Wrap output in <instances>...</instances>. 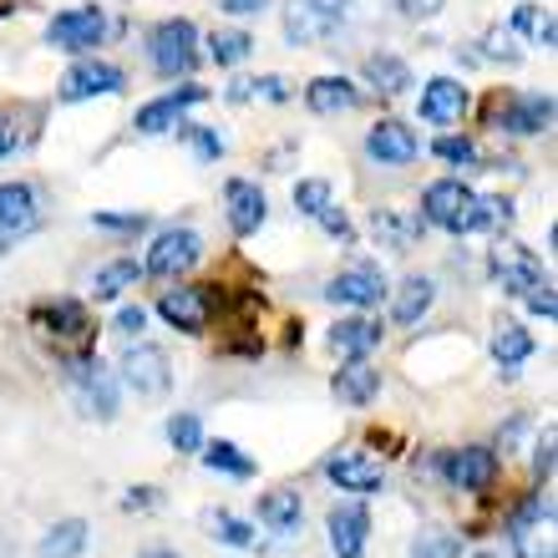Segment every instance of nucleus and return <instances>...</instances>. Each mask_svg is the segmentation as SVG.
<instances>
[{"label": "nucleus", "mask_w": 558, "mask_h": 558, "mask_svg": "<svg viewBox=\"0 0 558 558\" xmlns=\"http://www.w3.org/2000/svg\"><path fill=\"white\" fill-rule=\"evenodd\" d=\"M508 214H513L508 198H477L462 178H437L422 193V219L447 229V234H483V229L508 223Z\"/></svg>", "instance_id": "nucleus-1"}, {"label": "nucleus", "mask_w": 558, "mask_h": 558, "mask_svg": "<svg viewBox=\"0 0 558 558\" xmlns=\"http://www.w3.org/2000/svg\"><path fill=\"white\" fill-rule=\"evenodd\" d=\"M158 315L173 325V330H183V336H204L208 315H214V294H208V284H183V290H168L158 300Z\"/></svg>", "instance_id": "nucleus-8"}, {"label": "nucleus", "mask_w": 558, "mask_h": 558, "mask_svg": "<svg viewBox=\"0 0 558 558\" xmlns=\"http://www.w3.org/2000/svg\"><path fill=\"white\" fill-rule=\"evenodd\" d=\"M416 153H422L416 133L407 128V122H397V118L376 122V128L366 133V158L381 162V168H407V162H416Z\"/></svg>", "instance_id": "nucleus-14"}, {"label": "nucleus", "mask_w": 558, "mask_h": 558, "mask_svg": "<svg viewBox=\"0 0 558 558\" xmlns=\"http://www.w3.org/2000/svg\"><path fill=\"white\" fill-rule=\"evenodd\" d=\"M513 31H523L533 46H554V11H544L538 0H523L513 11Z\"/></svg>", "instance_id": "nucleus-34"}, {"label": "nucleus", "mask_w": 558, "mask_h": 558, "mask_svg": "<svg viewBox=\"0 0 558 558\" xmlns=\"http://www.w3.org/2000/svg\"><path fill=\"white\" fill-rule=\"evenodd\" d=\"M208 92L204 87H178V92H162V97H153V102L147 107H137V133H147V137H158V133H173L178 122H183V112H189V107H198L204 102Z\"/></svg>", "instance_id": "nucleus-11"}, {"label": "nucleus", "mask_w": 558, "mask_h": 558, "mask_svg": "<svg viewBox=\"0 0 558 558\" xmlns=\"http://www.w3.org/2000/svg\"><path fill=\"white\" fill-rule=\"evenodd\" d=\"M533 351H538V340H533L518 320H502L498 325V336H493V361H498L502 376H518V366H523Z\"/></svg>", "instance_id": "nucleus-26"}, {"label": "nucleus", "mask_w": 558, "mask_h": 558, "mask_svg": "<svg viewBox=\"0 0 558 558\" xmlns=\"http://www.w3.org/2000/svg\"><path fill=\"white\" fill-rule=\"evenodd\" d=\"M128 87L122 66L112 61H76L72 72L61 76V102H87V97H118Z\"/></svg>", "instance_id": "nucleus-9"}, {"label": "nucleus", "mask_w": 558, "mask_h": 558, "mask_svg": "<svg viewBox=\"0 0 558 558\" xmlns=\"http://www.w3.org/2000/svg\"><path fill=\"white\" fill-rule=\"evenodd\" d=\"M36 223V189L31 183H0V234L15 239Z\"/></svg>", "instance_id": "nucleus-24"}, {"label": "nucleus", "mask_w": 558, "mask_h": 558, "mask_svg": "<svg viewBox=\"0 0 558 558\" xmlns=\"http://www.w3.org/2000/svg\"><path fill=\"white\" fill-rule=\"evenodd\" d=\"M462 107H468V87L452 82V76H432L422 87V122L432 128H447V122L462 118Z\"/></svg>", "instance_id": "nucleus-19"}, {"label": "nucleus", "mask_w": 558, "mask_h": 558, "mask_svg": "<svg viewBox=\"0 0 558 558\" xmlns=\"http://www.w3.org/2000/svg\"><path fill=\"white\" fill-rule=\"evenodd\" d=\"M122 386L137 391L143 401H158L168 397V386H173V366H168V351L153 345V340H137L122 351Z\"/></svg>", "instance_id": "nucleus-4"}, {"label": "nucleus", "mask_w": 558, "mask_h": 558, "mask_svg": "<svg viewBox=\"0 0 558 558\" xmlns=\"http://www.w3.org/2000/svg\"><path fill=\"white\" fill-rule=\"evenodd\" d=\"M143 325H147V310L143 305H122L118 320H112V330H118V336H137Z\"/></svg>", "instance_id": "nucleus-43"}, {"label": "nucleus", "mask_w": 558, "mask_h": 558, "mask_svg": "<svg viewBox=\"0 0 558 558\" xmlns=\"http://www.w3.org/2000/svg\"><path fill=\"white\" fill-rule=\"evenodd\" d=\"M87 548V523L82 518H66L57 529L41 533V544H36V558H76Z\"/></svg>", "instance_id": "nucleus-29"}, {"label": "nucleus", "mask_w": 558, "mask_h": 558, "mask_svg": "<svg viewBox=\"0 0 558 558\" xmlns=\"http://www.w3.org/2000/svg\"><path fill=\"white\" fill-rule=\"evenodd\" d=\"M137 279H143V265H137V259H112V265H102L92 275V294H97V300H118L122 290H133Z\"/></svg>", "instance_id": "nucleus-31"}, {"label": "nucleus", "mask_w": 558, "mask_h": 558, "mask_svg": "<svg viewBox=\"0 0 558 558\" xmlns=\"http://www.w3.org/2000/svg\"><path fill=\"white\" fill-rule=\"evenodd\" d=\"M498 122L508 128L513 137H538L554 128V97L548 92H523V97H513V102L498 112Z\"/></svg>", "instance_id": "nucleus-18"}, {"label": "nucleus", "mask_w": 558, "mask_h": 558, "mask_svg": "<svg viewBox=\"0 0 558 558\" xmlns=\"http://www.w3.org/2000/svg\"><path fill=\"white\" fill-rule=\"evenodd\" d=\"M147 61H153V72L158 76H189L193 61H198V26H193L189 15H168L158 26L147 31Z\"/></svg>", "instance_id": "nucleus-2"}, {"label": "nucleus", "mask_w": 558, "mask_h": 558, "mask_svg": "<svg viewBox=\"0 0 558 558\" xmlns=\"http://www.w3.org/2000/svg\"><path fill=\"white\" fill-rule=\"evenodd\" d=\"M31 325H36L41 336H51V340H66V345L92 336L87 310L76 305V300H46V305L31 310Z\"/></svg>", "instance_id": "nucleus-17"}, {"label": "nucleus", "mask_w": 558, "mask_h": 558, "mask_svg": "<svg viewBox=\"0 0 558 558\" xmlns=\"http://www.w3.org/2000/svg\"><path fill=\"white\" fill-rule=\"evenodd\" d=\"M477 558H502V554H477Z\"/></svg>", "instance_id": "nucleus-51"}, {"label": "nucleus", "mask_w": 558, "mask_h": 558, "mask_svg": "<svg viewBox=\"0 0 558 558\" xmlns=\"http://www.w3.org/2000/svg\"><path fill=\"white\" fill-rule=\"evenodd\" d=\"M441 477L452 487H462V493H483V487H493V477H498V452H493V447L447 452L441 457Z\"/></svg>", "instance_id": "nucleus-12"}, {"label": "nucleus", "mask_w": 558, "mask_h": 558, "mask_svg": "<svg viewBox=\"0 0 558 558\" xmlns=\"http://www.w3.org/2000/svg\"><path fill=\"white\" fill-rule=\"evenodd\" d=\"M498 279H502V290L518 294V300H523V294H533V290H544V284H548L544 265H538L533 254H523V250H518L513 259H508V265L498 259Z\"/></svg>", "instance_id": "nucleus-28"}, {"label": "nucleus", "mask_w": 558, "mask_h": 558, "mask_svg": "<svg viewBox=\"0 0 558 558\" xmlns=\"http://www.w3.org/2000/svg\"><path fill=\"white\" fill-rule=\"evenodd\" d=\"M325 204H330V183H325V178H300V183H294V208H300L305 219H315Z\"/></svg>", "instance_id": "nucleus-38"}, {"label": "nucleus", "mask_w": 558, "mask_h": 558, "mask_svg": "<svg viewBox=\"0 0 558 558\" xmlns=\"http://www.w3.org/2000/svg\"><path fill=\"white\" fill-rule=\"evenodd\" d=\"M305 102H310V112L336 118V112H351V107L361 102V92H355L351 76H315L305 87Z\"/></svg>", "instance_id": "nucleus-23"}, {"label": "nucleus", "mask_w": 558, "mask_h": 558, "mask_svg": "<svg viewBox=\"0 0 558 558\" xmlns=\"http://www.w3.org/2000/svg\"><path fill=\"white\" fill-rule=\"evenodd\" d=\"M128 513H147V508H158V487H133L128 498H122Z\"/></svg>", "instance_id": "nucleus-45"}, {"label": "nucleus", "mask_w": 558, "mask_h": 558, "mask_svg": "<svg viewBox=\"0 0 558 558\" xmlns=\"http://www.w3.org/2000/svg\"><path fill=\"white\" fill-rule=\"evenodd\" d=\"M381 325L366 320V315H351V320H336L330 325V351L345 355V361H366L376 345H381Z\"/></svg>", "instance_id": "nucleus-20"}, {"label": "nucleus", "mask_w": 558, "mask_h": 558, "mask_svg": "<svg viewBox=\"0 0 558 558\" xmlns=\"http://www.w3.org/2000/svg\"><path fill=\"white\" fill-rule=\"evenodd\" d=\"M223 208H229V229H234L239 239L259 234V223L269 219L265 189L250 183V178H229V183H223Z\"/></svg>", "instance_id": "nucleus-13"}, {"label": "nucleus", "mask_w": 558, "mask_h": 558, "mask_svg": "<svg viewBox=\"0 0 558 558\" xmlns=\"http://www.w3.org/2000/svg\"><path fill=\"white\" fill-rule=\"evenodd\" d=\"M401 15H412V21H422V15H437L441 11V0H397Z\"/></svg>", "instance_id": "nucleus-47"}, {"label": "nucleus", "mask_w": 558, "mask_h": 558, "mask_svg": "<svg viewBox=\"0 0 558 558\" xmlns=\"http://www.w3.org/2000/svg\"><path fill=\"white\" fill-rule=\"evenodd\" d=\"M366 82L376 92H386V97H401V92L412 87V66L401 57H371L366 61Z\"/></svg>", "instance_id": "nucleus-32"}, {"label": "nucleus", "mask_w": 558, "mask_h": 558, "mask_svg": "<svg viewBox=\"0 0 558 558\" xmlns=\"http://www.w3.org/2000/svg\"><path fill=\"white\" fill-rule=\"evenodd\" d=\"M330 391H336V401H345V407H371L376 391H381V371H371L366 361H351L345 371H336Z\"/></svg>", "instance_id": "nucleus-25"}, {"label": "nucleus", "mask_w": 558, "mask_h": 558, "mask_svg": "<svg viewBox=\"0 0 558 558\" xmlns=\"http://www.w3.org/2000/svg\"><path fill=\"white\" fill-rule=\"evenodd\" d=\"M198 457H204L208 472H223V477H254V457L244 452V447H234V441H204Z\"/></svg>", "instance_id": "nucleus-30"}, {"label": "nucleus", "mask_w": 558, "mask_h": 558, "mask_svg": "<svg viewBox=\"0 0 558 558\" xmlns=\"http://www.w3.org/2000/svg\"><path fill=\"white\" fill-rule=\"evenodd\" d=\"M137 558H183V554H173V548H147V554H137Z\"/></svg>", "instance_id": "nucleus-50"}, {"label": "nucleus", "mask_w": 558, "mask_h": 558, "mask_svg": "<svg viewBox=\"0 0 558 558\" xmlns=\"http://www.w3.org/2000/svg\"><path fill=\"white\" fill-rule=\"evenodd\" d=\"M208 529H214V538L229 544V548H254V529L244 523V518H234V513H214L208 518Z\"/></svg>", "instance_id": "nucleus-37"}, {"label": "nucleus", "mask_w": 558, "mask_h": 558, "mask_svg": "<svg viewBox=\"0 0 558 558\" xmlns=\"http://www.w3.org/2000/svg\"><path fill=\"white\" fill-rule=\"evenodd\" d=\"M219 5H223L229 15H259L269 0H219Z\"/></svg>", "instance_id": "nucleus-48"}, {"label": "nucleus", "mask_w": 558, "mask_h": 558, "mask_svg": "<svg viewBox=\"0 0 558 558\" xmlns=\"http://www.w3.org/2000/svg\"><path fill=\"white\" fill-rule=\"evenodd\" d=\"M381 294H386V275L376 265H351L325 284V300H330V305H345V310L381 305Z\"/></svg>", "instance_id": "nucleus-10"}, {"label": "nucleus", "mask_w": 558, "mask_h": 558, "mask_svg": "<svg viewBox=\"0 0 558 558\" xmlns=\"http://www.w3.org/2000/svg\"><path fill=\"white\" fill-rule=\"evenodd\" d=\"M11 147H15V137H11V128H5V118H0V158H5Z\"/></svg>", "instance_id": "nucleus-49"}, {"label": "nucleus", "mask_w": 558, "mask_h": 558, "mask_svg": "<svg viewBox=\"0 0 558 558\" xmlns=\"http://www.w3.org/2000/svg\"><path fill=\"white\" fill-rule=\"evenodd\" d=\"M178 128L193 137V147H198V158H204V162H219L223 158V137L219 133H208V128H189V122H178Z\"/></svg>", "instance_id": "nucleus-41"}, {"label": "nucleus", "mask_w": 558, "mask_h": 558, "mask_svg": "<svg viewBox=\"0 0 558 558\" xmlns=\"http://www.w3.org/2000/svg\"><path fill=\"white\" fill-rule=\"evenodd\" d=\"M345 21H351V0H290V11H284V41L320 46Z\"/></svg>", "instance_id": "nucleus-3"}, {"label": "nucleus", "mask_w": 558, "mask_h": 558, "mask_svg": "<svg viewBox=\"0 0 558 558\" xmlns=\"http://www.w3.org/2000/svg\"><path fill=\"white\" fill-rule=\"evenodd\" d=\"M371 229H376V239H381V250L407 254V250L416 244V239H422L426 219H416V214H407V208H376Z\"/></svg>", "instance_id": "nucleus-22"}, {"label": "nucleus", "mask_w": 558, "mask_h": 558, "mask_svg": "<svg viewBox=\"0 0 558 558\" xmlns=\"http://www.w3.org/2000/svg\"><path fill=\"white\" fill-rule=\"evenodd\" d=\"M198 254H204V239L193 234V229H162V234L153 239L147 259H143V275L178 279V275H189V269L198 265Z\"/></svg>", "instance_id": "nucleus-7"}, {"label": "nucleus", "mask_w": 558, "mask_h": 558, "mask_svg": "<svg viewBox=\"0 0 558 558\" xmlns=\"http://www.w3.org/2000/svg\"><path fill=\"white\" fill-rule=\"evenodd\" d=\"M92 223L112 229V234H137V229H147V214H92Z\"/></svg>", "instance_id": "nucleus-42"}, {"label": "nucleus", "mask_w": 558, "mask_h": 558, "mask_svg": "<svg viewBox=\"0 0 558 558\" xmlns=\"http://www.w3.org/2000/svg\"><path fill=\"white\" fill-rule=\"evenodd\" d=\"M107 36V15L102 5H72V11H57L51 15V26H46V46H57V51H92V46H102Z\"/></svg>", "instance_id": "nucleus-6"}, {"label": "nucleus", "mask_w": 558, "mask_h": 558, "mask_svg": "<svg viewBox=\"0 0 558 558\" xmlns=\"http://www.w3.org/2000/svg\"><path fill=\"white\" fill-rule=\"evenodd\" d=\"M432 153H437L441 162H452V168H462V162H477V143H472V137H437V143H432Z\"/></svg>", "instance_id": "nucleus-39"}, {"label": "nucleus", "mask_w": 558, "mask_h": 558, "mask_svg": "<svg viewBox=\"0 0 558 558\" xmlns=\"http://www.w3.org/2000/svg\"><path fill=\"white\" fill-rule=\"evenodd\" d=\"M325 477L340 487V493H355V498H371V493H381L386 487V472L381 462H371L361 452H340L325 462Z\"/></svg>", "instance_id": "nucleus-16"}, {"label": "nucleus", "mask_w": 558, "mask_h": 558, "mask_svg": "<svg viewBox=\"0 0 558 558\" xmlns=\"http://www.w3.org/2000/svg\"><path fill=\"white\" fill-rule=\"evenodd\" d=\"M533 472L548 483V472H554V432H544V441H538V457H533Z\"/></svg>", "instance_id": "nucleus-46"}, {"label": "nucleus", "mask_w": 558, "mask_h": 558, "mask_svg": "<svg viewBox=\"0 0 558 558\" xmlns=\"http://www.w3.org/2000/svg\"><path fill=\"white\" fill-rule=\"evenodd\" d=\"M432 300H437V284L426 275H412V279H401V290L391 294V320L397 325H416L432 310Z\"/></svg>", "instance_id": "nucleus-27"}, {"label": "nucleus", "mask_w": 558, "mask_h": 558, "mask_svg": "<svg viewBox=\"0 0 558 558\" xmlns=\"http://www.w3.org/2000/svg\"><path fill=\"white\" fill-rule=\"evenodd\" d=\"M325 529H330V548H336V558H361V554H366V544H371V513L361 508V502H340V508H330Z\"/></svg>", "instance_id": "nucleus-15"}, {"label": "nucleus", "mask_w": 558, "mask_h": 558, "mask_svg": "<svg viewBox=\"0 0 558 558\" xmlns=\"http://www.w3.org/2000/svg\"><path fill=\"white\" fill-rule=\"evenodd\" d=\"M259 523H265L269 533H279V538H294L300 523H305V502H300V493H294V487H275V493H265V498H259Z\"/></svg>", "instance_id": "nucleus-21"}, {"label": "nucleus", "mask_w": 558, "mask_h": 558, "mask_svg": "<svg viewBox=\"0 0 558 558\" xmlns=\"http://www.w3.org/2000/svg\"><path fill=\"white\" fill-rule=\"evenodd\" d=\"M412 558H462V538L447 529H422L412 544Z\"/></svg>", "instance_id": "nucleus-35"}, {"label": "nucleus", "mask_w": 558, "mask_h": 558, "mask_svg": "<svg viewBox=\"0 0 558 558\" xmlns=\"http://www.w3.org/2000/svg\"><path fill=\"white\" fill-rule=\"evenodd\" d=\"M250 51H254L250 31H214V36H208V61H214V66H239Z\"/></svg>", "instance_id": "nucleus-33"}, {"label": "nucleus", "mask_w": 558, "mask_h": 558, "mask_svg": "<svg viewBox=\"0 0 558 558\" xmlns=\"http://www.w3.org/2000/svg\"><path fill=\"white\" fill-rule=\"evenodd\" d=\"M254 97H269V102H290V82H284V76H259V82H254Z\"/></svg>", "instance_id": "nucleus-44"}, {"label": "nucleus", "mask_w": 558, "mask_h": 558, "mask_svg": "<svg viewBox=\"0 0 558 558\" xmlns=\"http://www.w3.org/2000/svg\"><path fill=\"white\" fill-rule=\"evenodd\" d=\"M168 441H173V452H198L204 447V422L193 412H178V416H168Z\"/></svg>", "instance_id": "nucleus-36"}, {"label": "nucleus", "mask_w": 558, "mask_h": 558, "mask_svg": "<svg viewBox=\"0 0 558 558\" xmlns=\"http://www.w3.org/2000/svg\"><path fill=\"white\" fill-rule=\"evenodd\" d=\"M66 376H72L82 416H97V422H112V416H118V381H112V371H107L97 355H76Z\"/></svg>", "instance_id": "nucleus-5"}, {"label": "nucleus", "mask_w": 558, "mask_h": 558, "mask_svg": "<svg viewBox=\"0 0 558 558\" xmlns=\"http://www.w3.org/2000/svg\"><path fill=\"white\" fill-rule=\"evenodd\" d=\"M315 219H320V229H325V234H330V239H340V244H351V239H355V223L345 219V208L325 204L320 214H315Z\"/></svg>", "instance_id": "nucleus-40"}]
</instances>
